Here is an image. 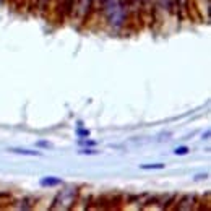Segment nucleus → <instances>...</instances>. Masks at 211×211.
Segmentation results:
<instances>
[{
    "label": "nucleus",
    "instance_id": "nucleus-6",
    "mask_svg": "<svg viewBox=\"0 0 211 211\" xmlns=\"http://www.w3.org/2000/svg\"><path fill=\"white\" fill-rule=\"evenodd\" d=\"M78 135H84V137H88L90 132H88V130H78Z\"/></svg>",
    "mask_w": 211,
    "mask_h": 211
},
{
    "label": "nucleus",
    "instance_id": "nucleus-4",
    "mask_svg": "<svg viewBox=\"0 0 211 211\" xmlns=\"http://www.w3.org/2000/svg\"><path fill=\"white\" fill-rule=\"evenodd\" d=\"M190 151V149L189 148H187V146H180V148H175V154H179V156H184V154H187V153H189Z\"/></svg>",
    "mask_w": 211,
    "mask_h": 211
},
{
    "label": "nucleus",
    "instance_id": "nucleus-5",
    "mask_svg": "<svg viewBox=\"0 0 211 211\" xmlns=\"http://www.w3.org/2000/svg\"><path fill=\"white\" fill-rule=\"evenodd\" d=\"M81 154H96V151H93V149H83V151H80Z\"/></svg>",
    "mask_w": 211,
    "mask_h": 211
},
{
    "label": "nucleus",
    "instance_id": "nucleus-3",
    "mask_svg": "<svg viewBox=\"0 0 211 211\" xmlns=\"http://www.w3.org/2000/svg\"><path fill=\"white\" fill-rule=\"evenodd\" d=\"M55 184H60L59 179H42L41 180V185H55Z\"/></svg>",
    "mask_w": 211,
    "mask_h": 211
},
{
    "label": "nucleus",
    "instance_id": "nucleus-7",
    "mask_svg": "<svg viewBox=\"0 0 211 211\" xmlns=\"http://www.w3.org/2000/svg\"><path fill=\"white\" fill-rule=\"evenodd\" d=\"M83 145H91V146H93V145H96V141H81Z\"/></svg>",
    "mask_w": 211,
    "mask_h": 211
},
{
    "label": "nucleus",
    "instance_id": "nucleus-2",
    "mask_svg": "<svg viewBox=\"0 0 211 211\" xmlns=\"http://www.w3.org/2000/svg\"><path fill=\"white\" fill-rule=\"evenodd\" d=\"M141 169L148 171V169H164V164H143Z\"/></svg>",
    "mask_w": 211,
    "mask_h": 211
},
{
    "label": "nucleus",
    "instance_id": "nucleus-1",
    "mask_svg": "<svg viewBox=\"0 0 211 211\" xmlns=\"http://www.w3.org/2000/svg\"><path fill=\"white\" fill-rule=\"evenodd\" d=\"M10 151L12 153H18V154H25V156H41L39 151H29V149H16V148H12Z\"/></svg>",
    "mask_w": 211,
    "mask_h": 211
}]
</instances>
